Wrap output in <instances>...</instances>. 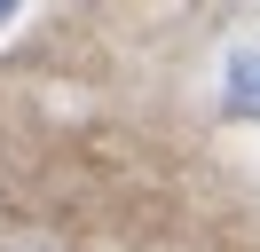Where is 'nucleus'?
Segmentation results:
<instances>
[{
	"instance_id": "obj_1",
	"label": "nucleus",
	"mask_w": 260,
	"mask_h": 252,
	"mask_svg": "<svg viewBox=\"0 0 260 252\" xmlns=\"http://www.w3.org/2000/svg\"><path fill=\"white\" fill-rule=\"evenodd\" d=\"M229 110H237V118H260V47H244V55L229 63Z\"/></svg>"
},
{
	"instance_id": "obj_2",
	"label": "nucleus",
	"mask_w": 260,
	"mask_h": 252,
	"mask_svg": "<svg viewBox=\"0 0 260 252\" xmlns=\"http://www.w3.org/2000/svg\"><path fill=\"white\" fill-rule=\"evenodd\" d=\"M8 16H16V0H0V24H8Z\"/></svg>"
}]
</instances>
